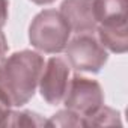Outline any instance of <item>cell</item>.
Returning <instances> with one entry per match:
<instances>
[{"instance_id":"7a4b0ae2","label":"cell","mask_w":128,"mask_h":128,"mask_svg":"<svg viewBox=\"0 0 128 128\" xmlns=\"http://www.w3.org/2000/svg\"><path fill=\"white\" fill-rule=\"evenodd\" d=\"M70 35L71 29L66 20L60 11L56 9L41 11L29 27V41L32 47L47 54L62 53L70 41Z\"/></svg>"},{"instance_id":"8fae6325","label":"cell","mask_w":128,"mask_h":128,"mask_svg":"<svg viewBox=\"0 0 128 128\" xmlns=\"http://www.w3.org/2000/svg\"><path fill=\"white\" fill-rule=\"evenodd\" d=\"M45 126H84L83 118L74 113L72 110H60L56 114H53L47 122Z\"/></svg>"},{"instance_id":"9a60e30c","label":"cell","mask_w":128,"mask_h":128,"mask_svg":"<svg viewBox=\"0 0 128 128\" xmlns=\"http://www.w3.org/2000/svg\"><path fill=\"white\" fill-rule=\"evenodd\" d=\"M30 2H33L36 5H50V3L54 2V0H30Z\"/></svg>"},{"instance_id":"5b68a950","label":"cell","mask_w":128,"mask_h":128,"mask_svg":"<svg viewBox=\"0 0 128 128\" xmlns=\"http://www.w3.org/2000/svg\"><path fill=\"white\" fill-rule=\"evenodd\" d=\"M70 84V66L62 57H50L39 78V92L44 101L50 106H57L63 101Z\"/></svg>"},{"instance_id":"30bf717a","label":"cell","mask_w":128,"mask_h":128,"mask_svg":"<svg viewBox=\"0 0 128 128\" xmlns=\"http://www.w3.org/2000/svg\"><path fill=\"white\" fill-rule=\"evenodd\" d=\"M45 119L30 110H20V112H12L9 114L6 126H44Z\"/></svg>"},{"instance_id":"ba28073f","label":"cell","mask_w":128,"mask_h":128,"mask_svg":"<svg viewBox=\"0 0 128 128\" xmlns=\"http://www.w3.org/2000/svg\"><path fill=\"white\" fill-rule=\"evenodd\" d=\"M98 39L104 48L122 54L128 48V29L125 26H96Z\"/></svg>"},{"instance_id":"277c9868","label":"cell","mask_w":128,"mask_h":128,"mask_svg":"<svg viewBox=\"0 0 128 128\" xmlns=\"http://www.w3.org/2000/svg\"><path fill=\"white\" fill-rule=\"evenodd\" d=\"M63 102L68 110H72L84 119L104 106V92L96 80L74 76L70 80Z\"/></svg>"},{"instance_id":"5bb4252c","label":"cell","mask_w":128,"mask_h":128,"mask_svg":"<svg viewBox=\"0 0 128 128\" xmlns=\"http://www.w3.org/2000/svg\"><path fill=\"white\" fill-rule=\"evenodd\" d=\"M6 51H8V41H6L5 33L0 30V60L3 59V56L6 54Z\"/></svg>"},{"instance_id":"9c48e42d","label":"cell","mask_w":128,"mask_h":128,"mask_svg":"<svg viewBox=\"0 0 128 128\" xmlns=\"http://www.w3.org/2000/svg\"><path fill=\"white\" fill-rule=\"evenodd\" d=\"M84 126H102V125H122L120 113L102 106L98 112H95L92 116H88L83 119Z\"/></svg>"},{"instance_id":"7c38bea8","label":"cell","mask_w":128,"mask_h":128,"mask_svg":"<svg viewBox=\"0 0 128 128\" xmlns=\"http://www.w3.org/2000/svg\"><path fill=\"white\" fill-rule=\"evenodd\" d=\"M9 114H11V107L0 98V126H6Z\"/></svg>"},{"instance_id":"52a82bcc","label":"cell","mask_w":128,"mask_h":128,"mask_svg":"<svg viewBox=\"0 0 128 128\" xmlns=\"http://www.w3.org/2000/svg\"><path fill=\"white\" fill-rule=\"evenodd\" d=\"M126 0H94V11L98 26H125Z\"/></svg>"},{"instance_id":"6da1fadb","label":"cell","mask_w":128,"mask_h":128,"mask_svg":"<svg viewBox=\"0 0 128 128\" xmlns=\"http://www.w3.org/2000/svg\"><path fill=\"white\" fill-rule=\"evenodd\" d=\"M44 57L32 50L12 53L0 63V98L9 107L27 104L39 84Z\"/></svg>"},{"instance_id":"8992f818","label":"cell","mask_w":128,"mask_h":128,"mask_svg":"<svg viewBox=\"0 0 128 128\" xmlns=\"http://www.w3.org/2000/svg\"><path fill=\"white\" fill-rule=\"evenodd\" d=\"M60 14L66 20L71 32H95L96 18L94 11V0H63L60 5Z\"/></svg>"},{"instance_id":"4fadbf2b","label":"cell","mask_w":128,"mask_h":128,"mask_svg":"<svg viewBox=\"0 0 128 128\" xmlns=\"http://www.w3.org/2000/svg\"><path fill=\"white\" fill-rule=\"evenodd\" d=\"M8 8H9L8 0H0V30L3 29V26L8 21Z\"/></svg>"},{"instance_id":"3957f363","label":"cell","mask_w":128,"mask_h":128,"mask_svg":"<svg viewBox=\"0 0 128 128\" xmlns=\"http://www.w3.org/2000/svg\"><path fill=\"white\" fill-rule=\"evenodd\" d=\"M65 53L70 65L74 70L84 72H100L108 60L106 48L94 32L77 33L76 38L68 41Z\"/></svg>"}]
</instances>
